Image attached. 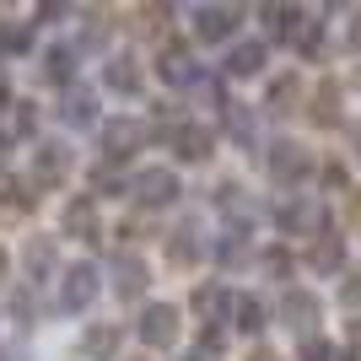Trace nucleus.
<instances>
[{
	"instance_id": "21",
	"label": "nucleus",
	"mask_w": 361,
	"mask_h": 361,
	"mask_svg": "<svg viewBox=\"0 0 361 361\" xmlns=\"http://www.w3.org/2000/svg\"><path fill=\"white\" fill-rule=\"evenodd\" d=\"M232 302L238 297H232L226 286H200L195 291V313L205 318V324H232Z\"/></svg>"
},
{
	"instance_id": "31",
	"label": "nucleus",
	"mask_w": 361,
	"mask_h": 361,
	"mask_svg": "<svg viewBox=\"0 0 361 361\" xmlns=\"http://www.w3.org/2000/svg\"><path fill=\"white\" fill-rule=\"evenodd\" d=\"M124 189L135 195V183H124V178H119V167H108V162H97V167H92V195L114 200V195H124Z\"/></svg>"
},
{
	"instance_id": "42",
	"label": "nucleus",
	"mask_w": 361,
	"mask_h": 361,
	"mask_svg": "<svg viewBox=\"0 0 361 361\" xmlns=\"http://www.w3.org/2000/svg\"><path fill=\"white\" fill-rule=\"evenodd\" d=\"M350 221L361 226V189H350Z\"/></svg>"
},
{
	"instance_id": "25",
	"label": "nucleus",
	"mask_w": 361,
	"mask_h": 361,
	"mask_svg": "<svg viewBox=\"0 0 361 361\" xmlns=\"http://www.w3.org/2000/svg\"><path fill=\"white\" fill-rule=\"evenodd\" d=\"M119 340H124V329H119V324H92V329L81 334V350H87L92 361H108L114 350H119Z\"/></svg>"
},
{
	"instance_id": "9",
	"label": "nucleus",
	"mask_w": 361,
	"mask_h": 361,
	"mask_svg": "<svg viewBox=\"0 0 361 361\" xmlns=\"http://www.w3.org/2000/svg\"><path fill=\"white\" fill-rule=\"evenodd\" d=\"M189 22H195V38L226 44V38L243 27V6H189Z\"/></svg>"
},
{
	"instance_id": "14",
	"label": "nucleus",
	"mask_w": 361,
	"mask_h": 361,
	"mask_svg": "<svg viewBox=\"0 0 361 361\" xmlns=\"http://www.w3.org/2000/svg\"><path fill=\"white\" fill-rule=\"evenodd\" d=\"M178 195H183V183H178L173 167H146V173L135 178V200H140V205H151V211H157V205H173Z\"/></svg>"
},
{
	"instance_id": "26",
	"label": "nucleus",
	"mask_w": 361,
	"mask_h": 361,
	"mask_svg": "<svg viewBox=\"0 0 361 361\" xmlns=\"http://www.w3.org/2000/svg\"><path fill=\"white\" fill-rule=\"evenodd\" d=\"M264 318H270V313H264V302L248 297V291H238V302H232V329H238V334H259V329H264Z\"/></svg>"
},
{
	"instance_id": "24",
	"label": "nucleus",
	"mask_w": 361,
	"mask_h": 361,
	"mask_svg": "<svg viewBox=\"0 0 361 361\" xmlns=\"http://www.w3.org/2000/svg\"><path fill=\"white\" fill-rule=\"evenodd\" d=\"M216 264L221 270H238V264H248V226H226L221 232V243H216Z\"/></svg>"
},
{
	"instance_id": "35",
	"label": "nucleus",
	"mask_w": 361,
	"mask_h": 361,
	"mask_svg": "<svg viewBox=\"0 0 361 361\" xmlns=\"http://www.w3.org/2000/svg\"><path fill=\"white\" fill-rule=\"evenodd\" d=\"M103 44H108V16H92L81 27V49H103Z\"/></svg>"
},
{
	"instance_id": "40",
	"label": "nucleus",
	"mask_w": 361,
	"mask_h": 361,
	"mask_svg": "<svg viewBox=\"0 0 361 361\" xmlns=\"http://www.w3.org/2000/svg\"><path fill=\"white\" fill-rule=\"evenodd\" d=\"M11 103V75H6V65H0V108Z\"/></svg>"
},
{
	"instance_id": "17",
	"label": "nucleus",
	"mask_w": 361,
	"mask_h": 361,
	"mask_svg": "<svg viewBox=\"0 0 361 361\" xmlns=\"http://www.w3.org/2000/svg\"><path fill=\"white\" fill-rule=\"evenodd\" d=\"M38 135V108L32 103H6L0 108V151L16 146V140H32Z\"/></svg>"
},
{
	"instance_id": "33",
	"label": "nucleus",
	"mask_w": 361,
	"mask_h": 361,
	"mask_svg": "<svg viewBox=\"0 0 361 361\" xmlns=\"http://www.w3.org/2000/svg\"><path fill=\"white\" fill-rule=\"evenodd\" d=\"M259 264H264V275H270V281H291V254H286V248H264V259H259Z\"/></svg>"
},
{
	"instance_id": "3",
	"label": "nucleus",
	"mask_w": 361,
	"mask_h": 361,
	"mask_svg": "<svg viewBox=\"0 0 361 361\" xmlns=\"http://www.w3.org/2000/svg\"><path fill=\"white\" fill-rule=\"evenodd\" d=\"M329 211H324V200L318 195H302V200H286L281 211H275V226L281 232H291V238H324L329 232Z\"/></svg>"
},
{
	"instance_id": "1",
	"label": "nucleus",
	"mask_w": 361,
	"mask_h": 361,
	"mask_svg": "<svg viewBox=\"0 0 361 361\" xmlns=\"http://www.w3.org/2000/svg\"><path fill=\"white\" fill-rule=\"evenodd\" d=\"M178 324H183V313L173 307V302H146L135 334H140V345H146V350H173V345H178Z\"/></svg>"
},
{
	"instance_id": "45",
	"label": "nucleus",
	"mask_w": 361,
	"mask_h": 361,
	"mask_svg": "<svg viewBox=\"0 0 361 361\" xmlns=\"http://www.w3.org/2000/svg\"><path fill=\"white\" fill-rule=\"evenodd\" d=\"M0 173H6V157H0Z\"/></svg>"
},
{
	"instance_id": "8",
	"label": "nucleus",
	"mask_w": 361,
	"mask_h": 361,
	"mask_svg": "<svg viewBox=\"0 0 361 361\" xmlns=\"http://www.w3.org/2000/svg\"><path fill=\"white\" fill-rule=\"evenodd\" d=\"M60 238L103 243V216H97V200L92 195H71V205L60 211Z\"/></svg>"
},
{
	"instance_id": "16",
	"label": "nucleus",
	"mask_w": 361,
	"mask_h": 361,
	"mask_svg": "<svg viewBox=\"0 0 361 361\" xmlns=\"http://www.w3.org/2000/svg\"><path fill=\"white\" fill-rule=\"evenodd\" d=\"M151 286V270H146V259L140 254H119L114 259V291H119L124 302H140Z\"/></svg>"
},
{
	"instance_id": "5",
	"label": "nucleus",
	"mask_w": 361,
	"mask_h": 361,
	"mask_svg": "<svg viewBox=\"0 0 361 361\" xmlns=\"http://www.w3.org/2000/svg\"><path fill=\"white\" fill-rule=\"evenodd\" d=\"M275 318L286 324L297 340H318V324H324V302L313 291H286V297L275 302Z\"/></svg>"
},
{
	"instance_id": "32",
	"label": "nucleus",
	"mask_w": 361,
	"mask_h": 361,
	"mask_svg": "<svg viewBox=\"0 0 361 361\" xmlns=\"http://www.w3.org/2000/svg\"><path fill=\"white\" fill-rule=\"evenodd\" d=\"M32 49V22H0V54H27Z\"/></svg>"
},
{
	"instance_id": "30",
	"label": "nucleus",
	"mask_w": 361,
	"mask_h": 361,
	"mask_svg": "<svg viewBox=\"0 0 361 361\" xmlns=\"http://www.w3.org/2000/svg\"><path fill=\"white\" fill-rule=\"evenodd\" d=\"M221 124H226V135L238 140V146H254V114H248V103H226Z\"/></svg>"
},
{
	"instance_id": "15",
	"label": "nucleus",
	"mask_w": 361,
	"mask_h": 361,
	"mask_svg": "<svg viewBox=\"0 0 361 361\" xmlns=\"http://www.w3.org/2000/svg\"><path fill=\"white\" fill-rule=\"evenodd\" d=\"M302 264L313 275H340L345 270V238L340 232H324V238L307 243V254H302Z\"/></svg>"
},
{
	"instance_id": "6",
	"label": "nucleus",
	"mask_w": 361,
	"mask_h": 361,
	"mask_svg": "<svg viewBox=\"0 0 361 361\" xmlns=\"http://www.w3.org/2000/svg\"><path fill=\"white\" fill-rule=\"evenodd\" d=\"M97 286H103V275H97L92 259L65 264V275H60V313H87V302L97 297Z\"/></svg>"
},
{
	"instance_id": "29",
	"label": "nucleus",
	"mask_w": 361,
	"mask_h": 361,
	"mask_svg": "<svg viewBox=\"0 0 361 361\" xmlns=\"http://www.w3.org/2000/svg\"><path fill=\"white\" fill-rule=\"evenodd\" d=\"M71 75H75V49L54 44V49L44 54V81H54V87H75Z\"/></svg>"
},
{
	"instance_id": "7",
	"label": "nucleus",
	"mask_w": 361,
	"mask_h": 361,
	"mask_svg": "<svg viewBox=\"0 0 361 361\" xmlns=\"http://www.w3.org/2000/svg\"><path fill=\"white\" fill-rule=\"evenodd\" d=\"M71 178V146L65 140H44L32 151V167H27V183L32 189H60Z\"/></svg>"
},
{
	"instance_id": "19",
	"label": "nucleus",
	"mask_w": 361,
	"mask_h": 361,
	"mask_svg": "<svg viewBox=\"0 0 361 361\" xmlns=\"http://www.w3.org/2000/svg\"><path fill=\"white\" fill-rule=\"evenodd\" d=\"M103 87L119 92V97H135L140 92V60L135 54H114V60L103 65Z\"/></svg>"
},
{
	"instance_id": "20",
	"label": "nucleus",
	"mask_w": 361,
	"mask_h": 361,
	"mask_svg": "<svg viewBox=\"0 0 361 361\" xmlns=\"http://www.w3.org/2000/svg\"><path fill=\"white\" fill-rule=\"evenodd\" d=\"M259 16H264L270 38H281V44H297L302 22H307V11H302V6H259Z\"/></svg>"
},
{
	"instance_id": "41",
	"label": "nucleus",
	"mask_w": 361,
	"mask_h": 361,
	"mask_svg": "<svg viewBox=\"0 0 361 361\" xmlns=\"http://www.w3.org/2000/svg\"><path fill=\"white\" fill-rule=\"evenodd\" d=\"M350 157H356V162H361V119L350 124Z\"/></svg>"
},
{
	"instance_id": "34",
	"label": "nucleus",
	"mask_w": 361,
	"mask_h": 361,
	"mask_svg": "<svg viewBox=\"0 0 361 361\" xmlns=\"http://www.w3.org/2000/svg\"><path fill=\"white\" fill-rule=\"evenodd\" d=\"M340 307L361 318V270H350V275H345V286H340Z\"/></svg>"
},
{
	"instance_id": "18",
	"label": "nucleus",
	"mask_w": 361,
	"mask_h": 361,
	"mask_svg": "<svg viewBox=\"0 0 361 361\" xmlns=\"http://www.w3.org/2000/svg\"><path fill=\"white\" fill-rule=\"evenodd\" d=\"M307 119H313L318 130H334V124L345 119V114H340V81H329V75L318 81V92L307 97Z\"/></svg>"
},
{
	"instance_id": "38",
	"label": "nucleus",
	"mask_w": 361,
	"mask_h": 361,
	"mask_svg": "<svg viewBox=\"0 0 361 361\" xmlns=\"http://www.w3.org/2000/svg\"><path fill=\"white\" fill-rule=\"evenodd\" d=\"M324 189H345V167H340V162L324 167Z\"/></svg>"
},
{
	"instance_id": "27",
	"label": "nucleus",
	"mask_w": 361,
	"mask_h": 361,
	"mask_svg": "<svg viewBox=\"0 0 361 361\" xmlns=\"http://www.w3.org/2000/svg\"><path fill=\"white\" fill-rule=\"evenodd\" d=\"M221 71L226 75H259V71H264V44H232Z\"/></svg>"
},
{
	"instance_id": "39",
	"label": "nucleus",
	"mask_w": 361,
	"mask_h": 361,
	"mask_svg": "<svg viewBox=\"0 0 361 361\" xmlns=\"http://www.w3.org/2000/svg\"><path fill=\"white\" fill-rule=\"evenodd\" d=\"M345 44H350V49H356V54H361V11L350 16V32H345Z\"/></svg>"
},
{
	"instance_id": "12",
	"label": "nucleus",
	"mask_w": 361,
	"mask_h": 361,
	"mask_svg": "<svg viewBox=\"0 0 361 361\" xmlns=\"http://www.w3.org/2000/svg\"><path fill=\"white\" fill-rule=\"evenodd\" d=\"M157 75H162L167 87H195L200 71H195V54H189V44L167 38V44L157 49Z\"/></svg>"
},
{
	"instance_id": "44",
	"label": "nucleus",
	"mask_w": 361,
	"mask_h": 361,
	"mask_svg": "<svg viewBox=\"0 0 361 361\" xmlns=\"http://www.w3.org/2000/svg\"><path fill=\"white\" fill-rule=\"evenodd\" d=\"M350 87H356V92H361V65H356V71H350Z\"/></svg>"
},
{
	"instance_id": "23",
	"label": "nucleus",
	"mask_w": 361,
	"mask_h": 361,
	"mask_svg": "<svg viewBox=\"0 0 361 361\" xmlns=\"http://www.w3.org/2000/svg\"><path fill=\"white\" fill-rule=\"evenodd\" d=\"M92 103H97V92H92V87H65L60 92V119L75 124V130H87V124H92Z\"/></svg>"
},
{
	"instance_id": "4",
	"label": "nucleus",
	"mask_w": 361,
	"mask_h": 361,
	"mask_svg": "<svg viewBox=\"0 0 361 361\" xmlns=\"http://www.w3.org/2000/svg\"><path fill=\"white\" fill-rule=\"evenodd\" d=\"M264 167H270V178L281 183V189H297V183H307V173H313V151L302 146V140H275Z\"/></svg>"
},
{
	"instance_id": "36",
	"label": "nucleus",
	"mask_w": 361,
	"mask_h": 361,
	"mask_svg": "<svg viewBox=\"0 0 361 361\" xmlns=\"http://www.w3.org/2000/svg\"><path fill=\"white\" fill-rule=\"evenodd\" d=\"M302 361H340V350L318 334V340H302Z\"/></svg>"
},
{
	"instance_id": "2",
	"label": "nucleus",
	"mask_w": 361,
	"mask_h": 361,
	"mask_svg": "<svg viewBox=\"0 0 361 361\" xmlns=\"http://www.w3.org/2000/svg\"><path fill=\"white\" fill-rule=\"evenodd\" d=\"M97 146H103L108 167H119V162H130L135 151H146V124H140V119H103Z\"/></svg>"
},
{
	"instance_id": "10",
	"label": "nucleus",
	"mask_w": 361,
	"mask_h": 361,
	"mask_svg": "<svg viewBox=\"0 0 361 361\" xmlns=\"http://www.w3.org/2000/svg\"><path fill=\"white\" fill-rule=\"evenodd\" d=\"M167 146H173V157H178V162H205L216 140H211V130H205V124L178 119V124H167Z\"/></svg>"
},
{
	"instance_id": "22",
	"label": "nucleus",
	"mask_w": 361,
	"mask_h": 361,
	"mask_svg": "<svg viewBox=\"0 0 361 361\" xmlns=\"http://www.w3.org/2000/svg\"><path fill=\"white\" fill-rule=\"evenodd\" d=\"M38 195H32V183H0V221H27Z\"/></svg>"
},
{
	"instance_id": "28",
	"label": "nucleus",
	"mask_w": 361,
	"mask_h": 361,
	"mask_svg": "<svg viewBox=\"0 0 361 361\" xmlns=\"http://www.w3.org/2000/svg\"><path fill=\"white\" fill-rule=\"evenodd\" d=\"M264 103H270V114H297V103H302V81H297V75H275L270 92H264Z\"/></svg>"
},
{
	"instance_id": "43",
	"label": "nucleus",
	"mask_w": 361,
	"mask_h": 361,
	"mask_svg": "<svg viewBox=\"0 0 361 361\" xmlns=\"http://www.w3.org/2000/svg\"><path fill=\"white\" fill-rule=\"evenodd\" d=\"M6 275H11V254H6V248H0V281H6Z\"/></svg>"
},
{
	"instance_id": "11",
	"label": "nucleus",
	"mask_w": 361,
	"mask_h": 361,
	"mask_svg": "<svg viewBox=\"0 0 361 361\" xmlns=\"http://www.w3.org/2000/svg\"><path fill=\"white\" fill-rule=\"evenodd\" d=\"M54 264H60V243L54 238H27V248H22V281H27V286H49V281H54Z\"/></svg>"
},
{
	"instance_id": "37",
	"label": "nucleus",
	"mask_w": 361,
	"mask_h": 361,
	"mask_svg": "<svg viewBox=\"0 0 361 361\" xmlns=\"http://www.w3.org/2000/svg\"><path fill=\"white\" fill-rule=\"evenodd\" d=\"M345 356H350V361H361V318L350 324V334H345Z\"/></svg>"
},
{
	"instance_id": "13",
	"label": "nucleus",
	"mask_w": 361,
	"mask_h": 361,
	"mask_svg": "<svg viewBox=\"0 0 361 361\" xmlns=\"http://www.w3.org/2000/svg\"><path fill=\"white\" fill-rule=\"evenodd\" d=\"M200 259H205V232H200V221H178L173 238H167V264H173V270H195Z\"/></svg>"
}]
</instances>
